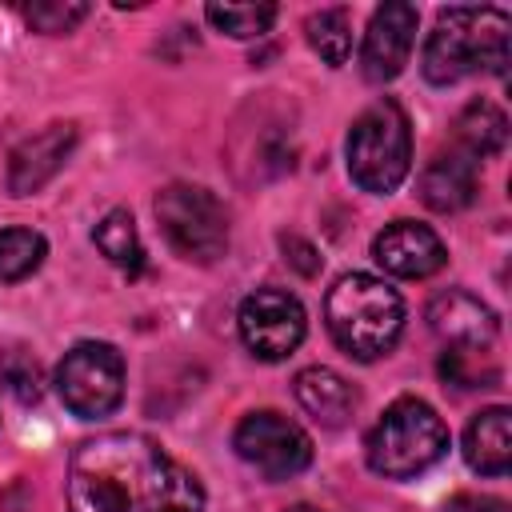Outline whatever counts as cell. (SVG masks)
<instances>
[{
  "label": "cell",
  "instance_id": "cell-20",
  "mask_svg": "<svg viewBox=\"0 0 512 512\" xmlns=\"http://www.w3.org/2000/svg\"><path fill=\"white\" fill-rule=\"evenodd\" d=\"M304 32H308V44L320 52L324 64H332V68L348 64V56H352V20H348L344 8H320V12H312L308 24H304Z\"/></svg>",
  "mask_w": 512,
  "mask_h": 512
},
{
  "label": "cell",
  "instance_id": "cell-6",
  "mask_svg": "<svg viewBox=\"0 0 512 512\" xmlns=\"http://www.w3.org/2000/svg\"><path fill=\"white\" fill-rule=\"evenodd\" d=\"M156 220L184 260L212 264L228 248V212L200 184H168L156 196Z\"/></svg>",
  "mask_w": 512,
  "mask_h": 512
},
{
  "label": "cell",
  "instance_id": "cell-17",
  "mask_svg": "<svg viewBox=\"0 0 512 512\" xmlns=\"http://www.w3.org/2000/svg\"><path fill=\"white\" fill-rule=\"evenodd\" d=\"M508 140V116L488 104V100H476L460 112L456 120V148H464L468 156L484 160V156H496Z\"/></svg>",
  "mask_w": 512,
  "mask_h": 512
},
{
  "label": "cell",
  "instance_id": "cell-16",
  "mask_svg": "<svg viewBox=\"0 0 512 512\" xmlns=\"http://www.w3.org/2000/svg\"><path fill=\"white\" fill-rule=\"evenodd\" d=\"M464 460L480 476H504L512 464V432H508V408H484L472 416L464 432Z\"/></svg>",
  "mask_w": 512,
  "mask_h": 512
},
{
  "label": "cell",
  "instance_id": "cell-26",
  "mask_svg": "<svg viewBox=\"0 0 512 512\" xmlns=\"http://www.w3.org/2000/svg\"><path fill=\"white\" fill-rule=\"evenodd\" d=\"M444 512H508V504H504V500H496V496L460 492V496H452V500H448V508H444Z\"/></svg>",
  "mask_w": 512,
  "mask_h": 512
},
{
  "label": "cell",
  "instance_id": "cell-27",
  "mask_svg": "<svg viewBox=\"0 0 512 512\" xmlns=\"http://www.w3.org/2000/svg\"><path fill=\"white\" fill-rule=\"evenodd\" d=\"M288 512H320V508H312V504H292Z\"/></svg>",
  "mask_w": 512,
  "mask_h": 512
},
{
  "label": "cell",
  "instance_id": "cell-4",
  "mask_svg": "<svg viewBox=\"0 0 512 512\" xmlns=\"http://www.w3.org/2000/svg\"><path fill=\"white\" fill-rule=\"evenodd\" d=\"M364 452H368V468L376 476L412 480V476L428 472L448 452V428L432 404H424L416 396H400L372 424Z\"/></svg>",
  "mask_w": 512,
  "mask_h": 512
},
{
  "label": "cell",
  "instance_id": "cell-9",
  "mask_svg": "<svg viewBox=\"0 0 512 512\" xmlns=\"http://www.w3.org/2000/svg\"><path fill=\"white\" fill-rule=\"evenodd\" d=\"M236 320H240V340L260 360L292 356L300 348L304 332H308L300 300L292 292H284V288H256L252 296H244Z\"/></svg>",
  "mask_w": 512,
  "mask_h": 512
},
{
  "label": "cell",
  "instance_id": "cell-24",
  "mask_svg": "<svg viewBox=\"0 0 512 512\" xmlns=\"http://www.w3.org/2000/svg\"><path fill=\"white\" fill-rule=\"evenodd\" d=\"M88 16V4H72V0H36L24 8V20L44 32V36H60V32H72L80 20Z\"/></svg>",
  "mask_w": 512,
  "mask_h": 512
},
{
  "label": "cell",
  "instance_id": "cell-10",
  "mask_svg": "<svg viewBox=\"0 0 512 512\" xmlns=\"http://www.w3.org/2000/svg\"><path fill=\"white\" fill-rule=\"evenodd\" d=\"M416 8L404 0H388L372 12L368 32H364V48H360V68L372 84L396 80L412 56V40H416Z\"/></svg>",
  "mask_w": 512,
  "mask_h": 512
},
{
  "label": "cell",
  "instance_id": "cell-22",
  "mask_svg": "<svg viewBox=\"0 0 512 512\" xmlns=\"http://www.w3.org/2000/svg\"><path fill=\"white\" fill-rule=\"evenodd\" d=\"M208 24L236 36V40H252V36H264L276 20V4H208L204 8Z\"/></svg>",
  "mask_w": 512,
  "mask_h": 512
},
{
  "label": "cell",
  "instance_id": "cell-21",
  "mask_svg": "<svg viewBox=\"0 0 512 512\" xmlns=\"http://www.w3.org/2000/svg\"><path fill=\"white\" fill-rule=\"evenodd\" d=\"M48 256V240L32 228H4L0 232V284H16L32 276Z\"/></svg>",
  "mask_w": 512,
  "mask_h": 512
},
{
  "label": "cell",
  "instance_id": "cell-19",
  "mask_svg": "<svg viewBox=\"0 0 512 512\" xmlns=\"http://www.w3.org/2000/svg\"><path fill=\"white\" fill-rule=\"evenodd\" d=\"M92 240H96V248H100L116 268H124V272H140V268H144V244H140V232H136L132 212L112 208V212L96 224Z\"/></svg>",
  "mask_w": 512,
  "mask_h": 512
},
{
  "label": "cell",
  "instance_id": "cell-12",
  "mask_svg": "<svg viewBox=\"0 0 512 512\" xmlns=\"http://www.w3.org/2000/svg\"><path fill=\"white\" fill-rule=\"evenodd\" d=\"M76 148V124H48L36 136H28L12 160H8V192L12 196H32L40 192L72 156Z\"/></svg>",
  "mask_w": 512,
  "mask_h": 512
},
{
  "label": "cell",
  "instance_id": "cell-1",
  "mask_svg": "<svg viewBox=\"0 0 512 512\" xmlns=\"http://www.w3.org/2000/svg\"><path fill=\"white\" fill-rule=\"evenodd\" d=\"M68 512H204V488L152 436L100 432L72 452Z\"/></svg>",
  "mask_w": 512,
  "mask_h": 512
},
{
  "label": "cell",
  "instance_id": "cell-8",
  "mask_svg": "<svg viewBox=\"0 0 512 512\" xmlns=\"http://www.w3.org/2000/svg\"><path fill=\"white\" fill-rule=\"evenodd\" d=\"M232 448L268 480H288L312 464V436L280 412H248L236 424Z\"/></svg>",
  "mask_w": 512,
  "mask_h": 512
},
{
  "label": "cell",
  "instance_id": "cell-3",
  "mask_svg": "<svg viewBox=\"0 0 512 512\" xmlns=\"http://www.w3.org/2000/svg\"><path fill=\"white\" fill-rule=\"evenodd\" d=\"M332 340L356 360H380L404 332V300L396 288L368 272L340 276L324 300Z\"/></svg>",
  "mask_w": 512,
  "mask_h": 512
},
{
  "label": "cell",
  "instance_id": "cell-14",
  "mask_svg": "<svg viewBox=\"0 0 512 512\" xmlns=\"http://www.w3.org/2000/svg\"><path fill=\"white\" fill-rule=\"evenodd\" d=\"M428 328L444 340V344H492L496 336V316L484 300H476L472 292H440L428 304Z\"/></svg>",
  "mask_w": 512,
  "mask_h": 512
},
{
  "label": "cell",
  "instance_id": "cell-2",
  "mask_svg": "<svg viewBox=\"0 0 512 512\" xmlns=\"http://www.w3.org/2000/svg\"><path fill=\"white\" fill-rule=\"evenodd\" d=\"M512 20L500 8H444L424 44V76L456 84L472 72H504Z\"/></svg>",
  "mask_w": 512,
  "mask_h": 512
},
{
  "label": "cell",
  "instance_id": "cell-25",
  "mask_svg": "<svg viewBox=\"0 0 512 512\" xmlns=\"http://www.w3.org/2000/svg\"><path fill=\"white\" fill-rule=\"evenodd\" d=\"M280 244H284V256H288L304 276H312V272L320 268V256H316V248H312L308 240H300V236H284Z\"/></svg>",
  "mask_w": 512,
  "mask_h": 512
},
{
  "label": "cell",
  "instance_id": "cell-18",
  "mask_svg": "<svg viewBox=\"0 0 512 512\" xmlns=\"http://www.w3.org/2000/svg\"><path fill=\"white\" fill-rule=\"evenodd\" d=\"M440 376L452 388H492L500 380V364L484 344H448L440 356Z\"/></svg>",
  "mask_w": 512,
  "mask_h": 512
},
{
  "label": "cell",
  "instance_id": "cell-13",
  "mask_svg": "<svg viewBox=\"0 0 512 512\" xmlns=\"http://www.w3.org/2000/svg\"><path fill=\"white\" fill-rule=\"evenodd\" d=\"M476 184H480V160L468 156L464 148H444L436 152L424 172H420V200L432 212H460L476 200Z\"/></svg>",
  "mask_w": 512,
  "mask_h": 512
},
{
  "label": "cell",
  "instance_id": "cell-11",
  "mask_svg": "<svg viewBox=\"0 0 512 512\" xmlns=\"http://www.w3.org/2000/svg\"><path fill=\"white\" fill-rule=\"evenodd\" d=\"M372 256L384 272L404 276V280H424V276L440 272L448 260L444 240L428 224H416V220H392L372 240Z\"/></svg>",
  "mask_w": 512,
  "mask_h": 512
},
{
  "label": "cell",
  "instance_id": "cell-5",
  "mask_svg": "<svg viewBox=\"0 0 512 512\" xmlns=\"http://www.w3.org/2000/svg\"><path fill=\"white\" fill-rule=\"evenodd\" d=\"M412 168V132L396 100L368 104L348 132V176L364 192H396Z\"/></svg>",
  "mask_w": 512,
  "mask_h": 512
},
{
  "label": "cell",
  "instance_id": "cell-15",
  "mask_svg": "<svg viewBox=\"0 0 512 512\" xmlns=\"http://www.w3.org/2000/svg\"><path fill=\"white\" fill-rule=\"evenodd\" d=\"M292 388H296L300 408L312 420H320L324 428H344L352 420V412H356V388L340 372H332L324 364H312V368L296 372Z\"/></svg>",
  "mask_w": 512,
  "mask_h": 512
},
{
  "label": "cell",
  "instance_id": "cell-7",
  "mask_svg": "<svg viewBox=\"0 0 512 512\" xmlns=\"http://www.w3.org/2000/svg\"><path fill=\"white\" fill-rule=\"evenodd\" d=\"M56 392L80 420H100L124 400V356L104 340H80L56 368Z\"/></svg>",
  "mask_w": 512,
  "mask_h": 512
},
{
  "label": "cell",
  "instance_id": "cell-23",
  "mask_svg": "<svg viewBox=\"0 0 512 512\" xmlns=\"http://www.w3.org/2000/svg\"><path fill=\"white\" fill-rule=\"evenodd\" d=\"M0 380H4V388H8L20 404H36L40 392H44L40 364H36V356L24 352V348H8V352H0Z\"/></svg>",
  "mask_w": 512,
  "mask_h": 512
}]
</instances>
